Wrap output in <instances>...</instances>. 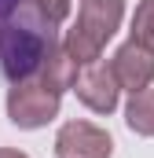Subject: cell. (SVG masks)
I'll use <instances>...</instances> for the list:
<instances>
[{"mask_svg":"<svg viewBox=\"0 0 154 158\" xmlns=\"http://www.w3.org/2000/svg\"><path fill=\"white\" fill-rule=\"evenodd\" d=\"M121 19H125V0H81L77 4V26L66 30L63 48L81 66L99 63L103 44L117 33Z\"/></svg>","mask_w":154,"mask_h":158,"instance_id":"1","label":"cell"},{"mask_svg":"<svg viewBox=\"0 0 154 158\" xmlns=\"http://www.w3.org/2000/svg\"><path fill=\"white\" fill-rule=\"evenodd\" d=\"M59 103H63V92L48 88L40 77L15 81L7 92V118L18 129H40L51 118H59Z\"/></svg>","mask_w":154,"mask_h":158,"instance_id":"2","label":"cell"},{"mask_svg":"<svg viewBox=\"0 0 154 158\" xmlns=\"http://www.w3.org/2000/svg\"><path fill=\"white\" fill-rule=\"evenodd\" d=\"M55 155L59 158H110L114 140L107 129L92 121H66L55 132Z\"/></svg>","mask_w":154,"mask_h":158,"instance_id":"3","label":"cell"},{"mask_svg":"<svg viewBox=\"0 0 154 158\" xmlns=\"http://www.w3.org/2000/svg\"><path fill=\"white\" fill-rule=\"evenodd\" d=\"M74 92H77V99H81L88 110H95V114H114L117 110V96H121V85H117L110 63H88V66H81V74H77Z\"/></svg>","mask_w":154,"mask_h":158,"instance_id":"4","label":"cell"},{"mask_svg":"<svg viewBox=\"0 0 154 158\" xmlns=\"http://www.w3.org/2000/svg\"><path fill=\"white\" fill-rule=\"evenodd\" d=\"M110 66H114V77L121 85V92H128V96L151 88V81H154V55L147 48H140L136 40H125L117 48Z\"/></svg>","mask_w":154,"mask_h":158,"instance_id":"5","label":"cell"},{"mask_svg":"<svg viewBox=\"0 0 154 158\" xmlns=\"http://www.w3.org/2000/svg\"><path fill=\"white\" fill-rule=\"evenodd\" d=\"M77 74H81V63H77L74 55L63 48V40H59L51 48V55L44 59V66H40V81L48 88H55V92H66V88L77 85Z\"/></svg>","mask_w":154,"mask_h":158,"instance_id":"6","label":"cell"},{"mask_svg":"<svg viewBox=\"0 0 154 158\" xmlns=\"http://www.w3.org/2000/svg\"><path fill=\"white\" fill-rule=\"evenodd\" d=\"M125 125L140 136H154V88L132 92L125 103Z\"/></svg>","mask_w":154,"mask_h":158,"instance_id":"7","label":"cell"},{"mask_svg":"<svg viewBox=\"0 0 154 158\" xmlns=\"http://www.w3.org/2000/svg\"><path fill=\"white\" fill-rule=\"evenodd\" d=\"M132 40L154 55V0H140L132 15Z\"/></svg>","mask_w":154,"mask_h":158,"instance_id":"8","label":"cell"},{"mask_svg":"<svg viewBox=\"0 0 154 158\" xmlns=\"http://www.w3.org/2000/svg\"><path fill=\"white\" fill-rule=\"evenodd\" d=\"M26 4L37 11L48 26H59V22H66V15H70V0H26Z\"/></svg>","mask_w":154,"mask_h":158,"instance_id":"9","label":"cell"},{"mask_svg":"<svg viewBox=\"0 0 154 158\" xmlns=\"http://www.w3.org/2000/svg\"><path fill=\"white\" fill-rule=\"evenodd\" d=\"M0 158H30V155H22V151H15V147H0Z\"/></svg>","mask_w":154,"mask_h":158,"instance_id":"10","label":"cell"}]
</instances>
